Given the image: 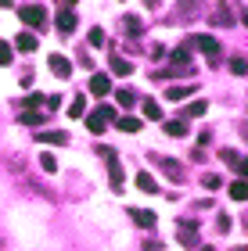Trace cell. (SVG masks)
<instances>
[{
	"label": "cell",
	"instance_id": "cell-1",
	"mask_svg": "<svg viewBox=\"0 0 248 251\" xmlns=\"http://www.w3.org/2000/svg\"><path fill=\"white\" fill-rule=\"evenodd\" d=\"M101 158H105L108 165V176H111V190H122L126 187V179H122V165H119V151H111V147H101Z\"/></svg>",
	"mask_w": 248,
	"mask_h": 251
},
{
	"label": "cell",
	"instance_id": "cell-2",
	"mask_svg": "<svg viewBox=\"0 0 248 251\" xmlns=\"http://www.w3.org/2000/svg\"><path fill=\"white\" fill-rule=\"evenodd\" d=\"M18 18H22V25H26V32H29V29H43L47 11H43L40 4H22V7H18Z\"/></svg>",
	"mask_w": 248,
	"mask_h": 251
},
{
	"label": "cell",
	"instance_id": "cell-3",
	"mask_svg": "<svg viewBox=\"0 0 248 251\" xmlns=\"http://www.w3.org/2000/svg\"><path fill=\"white\" fill-rule=\"evenodd\" d=\"M191 47H198L201 54H209V61L220 54V43L212 40V36H205V32H201V36H191Z\"/></svg>",
	"mask_w": 248,
	"mask_h": 251
},
{
	"label": "cell",
	"instance_id": "cell-4",
	"mask_svg": "<svg viewBox=\"0 0 248 251\" xmlns=\"http://www.w3.org/2000/svg\"><path fill=\"white\" fill-rule=\"evenodd\" d=\"M47 65H51V72L58 75V79H69V75H72V65H69V58H65V54H51Z\"/></svg>",
	"mask_w": 248,
	"mask_h": 251
},
{
	"label": "cell",
	"instance_id": "cell-5",
	"mask_svg": "<svg viewBox=\"0 0 248 251\" xmlns=\"http://www.w3.org/2000/svg\"><path fill=\"white\" fill-rule=\"evenodd\" d=\"M105 122H108V119H105V115H101V108H97V111H90V115H86V129H90V133H94V136H101V133H105V129H108V126H105Z\"/></svg>",
	"mask_w": 248,
	"mask_h": 251
},
{
	"label": "cell",
	"instance_id": "cell-6",
	"mask_svg": "<svg viewBox=\"0 0 248 251\" xmlns=\"http://www.w3.org/2000/svg\"><path fill=\"white\" fill-rule=\"evenodd\" d=\"M86 86H90V94H97V97H101V94H108V90H111L108 75H101V72H94V75H90V83H86Z\"/></svg>",
	"mask_w": 248,
	"mask_h": 251
},
{
	"label": "cell",
	"instance_id": "cell-7",
	"mask_svg": "<svg viewBox=\"0 0 248 251\" xmlns=\"http://www.w3.org/2000/svg\"><path fill=\"white\" fill-rule=\"evenodd\" d=\"M130 215H133V223H137V226H144V230H151V226H155V212H148V208H130Z\"/></svg>",
	"mask_w": 248,
	"mask_h": 251
},
{
	"label": "cell",
	"instance_id": "cell-8",
	"mask_svg": "<svg viewBox=\"0 0 248 251\" xmlns=\"http://www.w3.org/2000/svg\"><path fill=\"white\" fill-rule=\"evenodd\" d=\"M58 29H61V32H72V29H76V11H72V7H61V11H58Z\"/></svg>",
	"mask_w": 248,
	"mask_h": 251
},
{
	"label": "cell",
	"instance_id": "cell-9",
	"mask_svg": "<svg viewBox=\"0 0 248 251\" xmlns=\"http://www.w3.org/2000/svg\"><path fill=\"white\" fill-rule=\"evenodd\" d=\"M180 244L184 248H194L198 241H194V223H184L180 219Z\"/></svg>",
	"mask_w": 248,
	"mask_h": 251
},
{
	"label": "cell",
	"instance_id": "cell-10",
	"mask_svg": "<svg viewBox=\"0 0 248 251\" xmlns=\"http://www.w3.org/2000/svg\"><path fill=\"white\" fill-rule=\"evenodd\" d=\"M159 165L165 169L173 179H184V169H180V162H173V158H165V154H159Z\"/></svg>",
	"mask_w": 248,
	"mask_h": 251
},
{
	"label": "cell",
	"instance_id": "cell-11",
	"mask_svg": "<svg viewBox=\"0 0 248 251\" xmlns=\"http://www.w3.org/2000/svg\"><path fill=\"white\" fill-rule=\"evenodd\" d=\"M15 47H18V50H26V54H29V50H36V36H32V32H18V36H15Z\"/></svg>",
	"mask_w": 248,
	"mask_h": 251
},
{
	"label": "cell",
	"instance_id": "cell-12",
	"mask_svg": "<svg viewBox=\"0 0 248 251\" xmlns=\"http://www.w3.org/2000/svg\"><path fill=\"white\" fill-rule=\"evenodd\" d=\"M40 140L43 144H69V133L65 129H47V133H40Z\"/></svg>",
	"mask_w": 248,
	"mask_h": 251
},
{
	"label": "cell",
	"instance_id": "cell-13",
	"mask_svg": "<svg viewBox=\"0 0 248 251\" xmlns=\"http://www.w3.org/2000/svg\"><path fill=\"white\" fill-rule=\"evenodd\" d=\"M187 129H191V126H187L184 119H169V122H165V133H169V136H187Z\"/></svg>",
	"mask_w": 248,
	"mask_h": 251
},
{
	"label": "cell",
	"instance_id": "cell-14",
	"mask_svg": "<svg viewBox=\"0 0 248 251\" xmlns=\"http://www.w3.org/2000/svg\"><path fill=\"white\" fill-rule=\"evenodd\" d=\"M137 187H140L144 194H159V183L151 179V173H137Z\"/></svg>",
	"mask_w": 248,
	"mask_h": 251
},
{
	"label": "cell",
	"instance_id": "cell-15",
	"mask_svg": "<svg viewBox=\"0 0 248 251\" xmlns=\"http://www.w3.org/2000/svg\"><path fill=\"white\" fill-rule=\"evenodd\" d=\"M140 126H144V122L133 119V115H122V119H119V129H122V133H140Z\"/></svg>",
	"mask_w": 248,
	"mask_h": 251
},
{
	"label": "cell",
	"instance_id": "cell-16",
	"mask_svg": "<svg viewBox=\"0 0 248 251\" xmlns=\"http://www.w3.org/2000/svg\"><path fill=\"white\" fill-rule=\"evenodd\" d=\"M144 119H151V122L162 119V104L159 100H144Z\"/></svg>",
	"mask_w": 248,
	"mask_h": 251
},
{
	"label": "cell",
	"instance_id": "cell-17",
	"mask_svg": "<svg viewBox=\"0 0 248 251\" xmlns=\"http://www.w3.org/2000/svg\"><path fill=\"white\" fill-rule=\"evenodd\" d=\"M230 198H234V201H248V179H238V183H230Z\"/></svg>",
	"mask_w": 248,
	"mask_h": 251
},
{
	"label": "cell",
	"instance_id": "cell-18",
	"mask_svg": "<svg viewBox=\"0 0 248 251\" xmlns=\"http://www.w3.org/2000/svg\"><path fill=\"white\" fill-rule=\"evenodd\" d=\"M205 108H209L205 100H191V104H187V111H184V122H187V119H198V115H205Z\"/></svg>",
	"mask_w": 248,
	"mask_h": 251
},
{
	"label": "cell",
	"instance_id": "cell-19",
	"mask_svg": "<svg viewBox=\"0 0 248 251\" xmlns=\"http://www.w3.org/2000/svg\"><path fill=\"white\" fill-rule=\"evenodd\" d=\"M191 94H194V86H169V90H165L169 100H184V97H191Z\"/></svg>",
	"mask_w": 248,
	"mask_h": 251
},
{
	"label": "cell",
	"instance_id": "cell-20",
	"mask_svg": "<svg viewBox=\"0 0 248 251\" xmlns=\"http://www.w3.org/2000/svg\"><path fill=\"white\" fill-rule=\"evenodd\" d=\"M111 72H115V75H130V72H133V65H130V61H122L119 54H111Z\"/></svg>",
	"mask_w": 248,
	"mask_h": 251
},
{
	"label": "cell",
	"instance_id": "cell-21",
	"mask_svg": "<svg viewBox=\"0 0 248 251\" xmlns=\"http://www.w3.org/2000/svg\"><path fill=\"white\" fill-rule=\"evenodd\" d=\"M201 187H205V190H220V187H223V179H220L216 173H205V176H201Z\"/></svg>",
	"mask_w": 248,
	"mask_h": 251
},
{
	"label": "cell",
	"instance_id": "cell-22",
	"mask_svg": "<svg viewBox=\"0 0 248 251\" xmlns=\"http://www.w3.org/2000/svg\"><path fill=\"white\" fill-rule=\"evenodd\" d=\"M18 122H22V126H43V115H40V111H22Z\"/></svg>",
	"mask_w": 248,
	"mask_h": 251
},
{
	"label": "cell",
	"instance_id": "cell-23",
	"mask_svg": "<svg viewBox=\"0 0 248 251\" xmlns=\"http://www.w3.org/2000/svg\"><path fill=\"white\" fill-rule=\"evenodd\" d=\"M11 58H15V47L7 40H0V65H11Z\"/></svg>",
	"mask_w": 248,
	"mask_h": 251
},
{
	"label": "cell",
	"instance_id": "cell-24",
	"mask_svg": "<svg viewBox=\"0 0 248 251\" xmlns=\"http://www.w3.org/2000/svg\"><path fill=\"white\" fill-rule=\"evenodd\" d=\"M69 115H72V119H80V115H86V100H83V97H76L72 104H69Z\"/></svg>",
	"mask_w": 248,
	"mask_h": 251
},
{
	"label": "cell",
	"instance_id": "cell-25",
	"mask_svg": "<svg viewBox=\"0 0 248 251\" xmlns=\"http://www.w3.org/2000/svg\"><path fill=\"white\" fill-rule=\"evenodd\" d=\"M40 169H43V173H58V162H54V154H40Z\"/></svg>",
	"mask_w": 248,
	"mask_h": 251
},
{
	"label": "cell",
	"instance_id": "cell-26",
	"mask_svg": "<svg viewBox=\"0 0 248 251\" xmlns=\"http://www.w3.org/2000/svg\"><path fill=\"white\" fill-rule=\"evenodd\" d=\"M230 72H234V75H245V72H248V61H245V58H230Z\"/></svg>",
	"mask_w": 248,
	"mask_h": 251
},
{
	"label": "cell",
	"instance_id": "cell-27",
	"mask_svg": "<svg viewBox=\"0 0 248 251\" xmlns=\"http://www.w3.org/2000/svg\"><path fill=\"white\" fill-rule=\"evenodd\" d=\"M86 43H90V47H101V43H105V32L94 25V29H90V40H86Z\"/></svg>",
	"mask_w": 248,
	"mask_h": 251
},
{
	"label": "cell",
	"instance_id": "cell-28",
	"mask_svg": "<svg viewBox=\"0 0 248 251\" xmlns=\"http://www.w3.org/2000/svg\"><path fill=\"white\" fill-rule=\"evenodd\" d=\"M115 97H119V104H126V108L133 104V100H137V94H133V90H119Z\"/></svg>",
	"mask_w": 248,
	"mask_h": 251
},
{
	"label": "cell",
	"instance_id": "cell-29",
	"mask_svg": "<svg viewBox=\"0 0 248 251\" xmlns=\"http://www.w3.org/2000/svg\"><path fill=\"white\" fill-rule=\"evenodd\" d=\"M223 162H227V165H241V158H238V151L227 147V151H223Z\"/></svg>",
	"mask_w": 248,
	"mask_h": 251
},
{
	"label": "cell",
	"instance_id": "cell-30",
	"mask_svg": "<svg viewBox=\"0 0 248 251\" xmlns=\"http://www.w3.org/2000/svg\"><path fill=\"white\" fill-rule=\"evenodd\" d=\"M216 226H220V233H227V230H230V215H220Z\"/></svg>",
	"mask_w": 248,
	"mask_h": 251
},
{
	"label": "cell",
	"instance_id": "cell-31",
	"mask_svg": "<svg viewBox=\"0 0 248 251\" xmlns=\"http://www.w3.org/2000/svg\"><path fill=\"white\" fill-rule=\"evenodd\" d=\"M26 108H29V111L40 108V94H29V97H26Z\"/></svg>",
	"mask_w": 248,
	"mask_h": 251
},
{
	"label": "cell",
	"instance_id": "cell-32",
	"mask_svg": "<svg viewBox=\"0 0 248 251\" xmlns=\"http://www.w3.org/2000/svg\"><path fill=\"white\" fill-rule=\"evenodd\" d=\"M238 169H241V179H248V158H241V165H238Z\"/></svg>",
	"mask_w": 248,
	"mask_h": 251
},
{
	"label": "cell",
	"instance_id": "cell-33",
	"mask_svg": "<svg viewBox=\"0 0 248 251\" xmlns=\"http://www.w3.org/2000/svg\"><path fill=\"white\" fill-rule=\"evenodd\" d=\"M241 18H245V22H248V11H241Z\"/></svg>",
	"mask_w": 248,
	"mask_h": 251
},
{
	"label": "cell",
	"instance_id": "cell-34",
	"mask_svg": "<svg viewBox=\"0 0 248 251\" xmlns=\"http://www.w3.org/2000/svg\"><path fill=\"white\" fill-rule=\"evenodd\" d=\"M241 251H248V248H241Z\"/></svg>",
	"mask_w": 248,
	"mask_h": 251
},
{
	"label": "cell",
	"instance_id": "cell-35",
	"mask_svg": "<svg viewBox=\"0 0 248 251\" xmlns=\"http://www.w3.org/2000/svg\"><path fill=\"white\" fill-rule=\"evenodd\" d=\"M245 136H248V133H245Z\"/></svg>",
	"mask_w": 248,
	"mask_h": 251
}]
</instances>
